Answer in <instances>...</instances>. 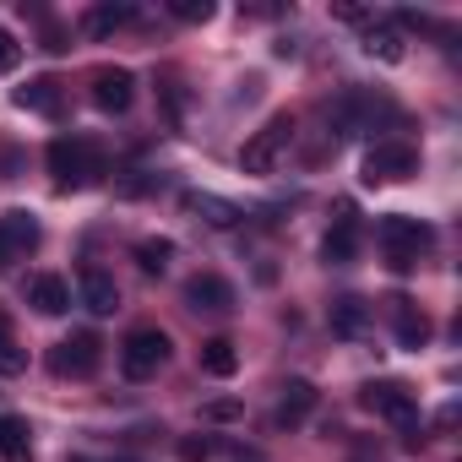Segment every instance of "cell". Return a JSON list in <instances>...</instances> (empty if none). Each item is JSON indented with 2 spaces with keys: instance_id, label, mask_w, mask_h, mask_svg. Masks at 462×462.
I'll return each instance as SVG.
<instances>
[{
  "instance_id": "4fadbf2b",
  "label": "cell",
  "mask_w": 462,
  "mask_h": 462,
  "mask_svg": "<svg viewBox=\"0 0 462 462\" xmlns=\"http://www.w3.org/2000/svg\"><path fill=\"white\" fill-rule=\"evenodd\" d=\"M82 305H88L93 316H115L120 289H115V278H109L104 267H88V273H82Z\"/></svg>"
},
{
  "instance_id": "8fae6325",
  "label": "cell",
  "mask_w": 462,
  "mask_h": 462,
  "mask_svg": "<svg viewBox=\"0 0 462 462\" xmlns=\"http://www.w3.org/2000/svg\"><path fill=\"white\" fill-rule=\"evenodd\" d=\"M185 300H190V310H235V289H228L217 273H196L185 283Z\"/></svg>"
},
{
  "instance_id": "4316f807",
  "label": "cell",
  "mask_w": 462,
  "mask_h": 462,
  "mask_svg": "<svg viewBox=\"0 0 462 462\" xmlns=\"http://www.w3.org/2000/svg\"><path fill=\"white\" fill-rule=\"evenodd\" d=\"M17 60H23V44H17V39H12L6 28H0V71H12Z\"/></svg>"
},
{
  "instance_id": "8992f818",
  "label": "cell",
  "mask_w": 462,
  "mask_h": 462,
  "mask_svg": "<svg viewBox=\"0 0 462 462\" xmlns=\"http://www.w3.org/2000/svg\"><path fill=\"white\" fill-rule=\"evenodd\" d=\"M104 365V343H98V332H71L66 343H55V354H50V370L55 375H93Z\"/></svg>"
},
{
  "instance_id": "f546056e",
  "label": "cell",
  "mask_w": 462,
  "mask_h": 462,
  "mask_svg": "<svg viewBox=\"0 0 462 462\" xmlns=\"http://www.w3.org/2000/svg\"><path fill=\"white\" fill-rule=\"evenodd\" d=\"M0 343H12V321H6V310H0Z\"/></svg>"
},
{
  "instance_id": "ba28073f",
  "label": "cell",
  "mask_w": 462,
  "mask_h": 462,
  "mask_svg": "<svg viewBox=\"0 0 462 462\" xmlns=\"http://www.w3.org/2000/svg\"><path fill=\"white\" fill-rule=\"evenodd\" d=\"M33 251H39V217L33 212H6L0 217V273L17 267Z\"/></svg>"
},
{
  "instance_id": "5b68a950",
  "label": "cell",
  "mask_w": 462,
  "mask_h": 462,
  "mask_svg": "<svg viewBox=\"0 0 462 462\" xmlns=\"http://www.w3.org/2000/svg\"><path fill=\"white\" fill-rule=\"evenodd\" d=\"M419 169V152L408 142H375L365 152V185H397Z\"/></svg>"
},
{
  "instance_id": "ffe728a7",
  "label": "cell",
  "mask_w": 462,
  "mask_h": 462,
  "mask_svg": "<svg viewBox=\"0 0 462 462\" xmlns=\"http://www.w3.org/2000/svg\"><path fill=\"white\" fill-rule=\"evenodd\" d=\"M201 370H207V375H235V370H240L235 343H228V337H207V343H201Z\"/></svg>"
},
{
  "instance_id": "9c48e42d",
  "label": "cell",
  "mask_w": 462,
  "mask_h": 462,
  "mask_svg": "<svg viewBox=\"0 0 462 462\" xmlns=\"http://www.w3.org/2000/svg\"><path fill=\"white\" fill-rule=\"evenodd\" d=\"M131 98H136V82H131V71H120V66H104V71H93V104H98L104 115H125V109H131Z\"/></svg>"
},
{
  "instance_id": "d4e9b609",
  "label": "cell",
  "mask_w": 462,
  "mask_h": 462,
  "mask_svg": "<svg viewBox=\"0 0 462 462\" xmlns=\"http://www.w3.org/2000/svg\"><path fill=\"white\" fill-rule=\"evenodd\" d=\"M158 98H163V109H169V120L180 125V120H185V93H180V82H163V88H158Z\"/></svg>"
},
{
  "instance_id": "d6986e66",
  "label": "cell",
  "mask_w": 462,
  "mask_h": 462,
  "mask_svg": "<svg viewBox=\"0 0 462 462\" xmlns=\"http://www.w3.org/2000/svg\"><path fill=\"white\" fill-rule=\"evenodd\" d=\"M185 207H190V212H201L212 228H235V223L245 217L235 201H223V196H185Z\"/></svg>"
},
{
  "instance_id": "7a4b0ae2",
  "label": "cell",
  "mask_w": 462,
  "mask_h": 462,
  "mask_svg": "<svg viewBox=\"0 0 462 462\" xmlns=\"http://www.w3.org/2000/svg\"><path fill=\"white\" fill-rule=\"evenodd\" d=\"M381 245H386L392 273H413V267H419V251H430V245H435V235H430V228H424L419 217L392 212V217L381 223Z\"/></svg>"
},
{
  "instance_id": "9a60e30c",
  "label": "cell",
  "mask_w": 462,
  "mask_h": 462,
  "mask_svg": "<svg viewBox=\"0 0 462 462\" xmlns=\"http://www.w3.org/2000/svg\"><path fill=\"white\" fill-rule=\"evenodd\" d=\"M321 256H327L332 267H343V262H354V256H359V228H354V217H337V223L327 228Z\"/></svg>"
},
{
  "instance_id": "52a82bcc",
  "label": "cell",
  "mask_w": 462,
  "mask_h": 462,
  "mask_svg": "<svg viewBox=\"0 0 462 462\" xmlns=\"http://www.w3.org/2000/svg\"><path fill=\"white\" fill-rule=\"evenodd\" d=\"M359 402H365L370 413L402 424V430L413 424V392H408L402 381H365V386H359Z\"/></svg>"
},
{
  "instance_id": "3957f363",
  "label": "cell",
  "mask_w": 462,
  "mask_h": 462,
  "mask_svg": "<svg viewBox=\"0 0 462 462\" xmlns=\"http://www.w3.org/2000/svg\"><path fill=\"white\" fill-rule=\"evenodd\" d=\"M289 142H294V120H289V115H273V120L240 147V169H245V174H273L278 158L289 152Z\"/></svg>"
},
{
  "instance_id": "4dcf8cb0",
  "label": "cell",
  "mask_w": 462,
  "mask_h": 462,
  "mask_svg": "<svg viewBox=\"0 0 462 462\" xmlns=\"http://www.w3.org/2000/svg\"><path fill=\"white\" fill-rule=\"evenodd\" d=\"M66 462H93V457H66ZM115 462H136V457H115Z\"/></svg>"
},
{
  "instance_id": "cb8c5ba5",
  "label": "cell",
  "mask_w": 462,
  "mask_h": 462,
  "mask_svg": "<svg viewBox=\"0 0 462 462\" xmlns=\"http://www.w3.org/2000/svg\"><path fill=\"white\" fill-rule=\"evenodd\" d=\"M180 23H207L212 17V0H174V6H169Z\"/></svg>"
},
{
  "instance_id": "30bf717a",
  "label": "cell",
  "mask_w": 462,
  "mask_h": 462,
  "mask_svg": "<svg viewBox=\"0 0 462 462\" xmlns=\"http://www.w3.org/2000/svg\"><path fill=\"white\" fill-rule=\"evenodd\" d=\"M310 408H316V386L294 375V381L283 386V397H278V413H273V424H278V430H294V424H305V419H310Z\"/></svg>"
},
{
  "instance_id": "ac0fdd59",
  "label": "cell",
  "mask_w": 462,
  "mask_h": 462,
  "mask_svg": "<svg viewBox=\"0 0 462 462\" xmlns=\"http://www.w3.org/2000/svg\"><path fill=\"white\" fill-rule=\"evenodd\" d=\"M365 327H370V305L354 300V294H343V300L332 305V332H337V337H359Z\"/></svg>"
},
{
  "instance_id": "277c9868",
  "label": "cell",
  "mask_w": 462,
  "mask_h": 462,
  "mask_svg": "<svg viewBox=\"0 0 462 462\" xmlns=\"http://www.w3.org/2000/svg\"><path fill=\"white\" fill-rule=\"evenodd\" d=\"M169 359V337L158 332V327H136L125 343H120V370L131 375V381H147V375H158V365Z\"/></svg>"
},
{
  "instance_id": "6da1fadb",
  "label": "cell",
  "mask_w": 462,
  "mask_h": 462,
  "mask_svg": "<svg viewBox=\"0 0 462 462\" xmlns=\"http://www.w3.org/2000/svg\"><path fill=\"white\" fill-rule=\"evenodd\" d=\"M50 174L60 190H82V185H98L109 169H104V147L88 142V136H60L50 142Z\"/></svg>"
},
{
  "instance_id": "44dd1931",
  "label": "cell",
  "mask_w": 462,
  "mask_h": 462,
  "mask_svg": "<svg viewBox=\"0 0 462 462\" xmlns=\"http://www.w3.org/2000/svg\"><path fill=\"white\" fill-rule=\"evenodd\" d=\"M365 55H375V60L397 66L408 50H402V33H397V28H370V33H365Z\"/></svg>"
},
{
  "instance_id": "83f0119b",
  "label": "cell",
  "mask_w": 462,
  "mask_h": 462,
  "mask_svg": "<svg viewBox=\"0 0 462 462\" xmlns=\"http://www.w3.org/2000/svg\"><path fill=\"white\" fill-rule=\"evenodd\" d=\"M240 413V402L235 397H223V402H207V419H235Z\"/></svg>"
},
{
  "instance_id": "2e32d148",
  "label": "cell",
  "mask_w": 462,
  "mask_h": 462,
  "mask_svg": "<svg viewBox=\"0 0 462 462\" xmlns=\"http://www.w3.org/2000/svg\"><path fill=\"white\" fill-rule=\"evenodd\" d=\"M0 457H6V462H33V446H28V419L0 413Z\"/></svg>"
},
{
  "instance_id": "603a6c76",
  "label": "cell",
  "mask_w": 462,
  "mask_h": 462,
  "mask_svg": "<svg viewBox=\"0 0 462 462\" xmlns=\"http://www.w3.org/2000/svg\"><path fill=\"white\" fill-rule=\"evenodd\" d=\"M169 256H174L169 240H136V267H142V273H163Z\"/></svg>"
},
{
  "instance_id": "e0dca14e",
  "label": "cell",
  "mask_w": 462,
  "mask_h": 462,
  "mask_svg": "<svg viewBox=\"0 0 462 462\" xmlns=\"http://www.w3.org/2000/svg\"><path fill=\"white\" fill-rule=\"evenodd\" d=\"M17 109L55 115V109H60V82H55V77H33L28 88H17Z\"/></svg>"
},
{
  "instance_id": "5bb4252c",
  "label": "cell",
  "mask_w": 462,
  "mask_h": 462,
  "mask_svg": "<svg viewBox=\"0 0 462 462\" xmlns=\"http://www.w3.org/2000/svg\"><path fill=\"white\" fill-rule=\"evenodd\" d=\"M392 321H397V343L402 348H424L430 343V316L413 300H392Z\"/></svg>"
},
{
  "instance_id": "484cf974",
  "label": "cell",
  "mask_w": 462,
  "mask_h": 462,
  "mask_svg": "<svg viewBox=\"0 0 462 462\" xmlns=\"http://www.w3.org/2000/svg\"><path fill=\"white\" fill-rule=\"evenodd\" d=\"M212 457V440L207 435H185L180 440V462H207Z\"/></svg>"
},
{
  "instance_id": "7c38bea8",
  "label": "cell",
  "mask_w": 462,
  "mask_h": 462,
  "mask_svg": "<svg viewBox=\"0 0 462 462\" xmlns=\"http://www.w3.org/2000/svg\"><path fill=\"white\" fill-rule=\"evenodd\" d=\"M28 305H33L39 316H66V310H71V289H66V278L39 273V278L28 283Z\"/></svg>"
},
{
  "instance_id": "7402d4cb",
  "label": "cell",
  "mask_w": 462,
  "mask_h": 462,
  "mask_svg": "<svg viewBox=\"0 0 462 462\" xmlns=\"http://www.w3.org/2000/svg\"><path fill=\"white\" fill-rule=\"evenodd\" d=\"M131 17H136L131 6H93V12H88V33H93V39H104V33H115V28H125Z\"/></svg>"
},
{
  "instance_id": "f1b7e54d",
  "label": "cell",
  "mask_w": 462,
  "mask_h": 462,
  "mask_svg": "<svg viewBox=\"0 0 462 462\" xmlns=\"http://www.w3.org/2000/svg\"><path fill=\"white\" fill-rule=\"evenodd\" d=\"M44 50L60 55V50H66V33H60V28H44Z\"/></svg>"
}]
</instances>
